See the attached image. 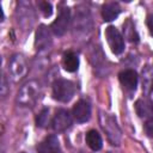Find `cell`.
Returning a JSON list of instances; mask_svg holds the SVG:
<instances>
[{
    "label": "cell",
    "mask_w": 153,
    "mask_h": 153,
    "mask_svg": "<svg viewBox=\"0 0 153 153\" xmlns=\"http://www.w3.org/2000/svg\"><path fill=\"white\" fill-rule=\"evenodd\" d=\"M39 94H41L39 84L37 81L32 80V81L26 82L20 88L18 97H17V100L19 104H22L24 106H32L37 102Z\"/></svg>",
    "instance_id": "1"
},
{
    "label": "cell",
    "mask_w": 153,
    "mask_h": 153,
    "mask_svg": "<svg viewBox=\"0 0 153 153\" xmlns=\"http://www.w3.org/2000/svg\"><path fill=\"white\" fill-rule=\"evenodd\" d=\"M74 84L66 79H57L53 85V96L59 102H68L74 96Z\"/></svg>",
    "instance_id": "2"
},
{
    "label": "cell",
    "mask_w": 153,
    "mask_h": 153,
    "mask_svg": "<svg viewBox=\"0 0 153 153\" xmlns=\"http://www.w3.org/2000/svg\"><path fill=\"white\" fill-rule=\"evenodd\" d=\"M100 126L103 130L106 133L108 139L112 145H118L120 137H121V130L115 121L114 117H111L108 114H100Z\"/></svg>",
    "instance_id": "3"
},
{
    "label": "cell",
    "mask_w": 153,
    "mask_h": 153,
    "mask_svg": "<svg viewBox=\"0 0 153 153\" xmlns=\"http://www.w3.org/2000/svg\"><path fill=\"white\" fill-rule=\"evenodd\" d=\"M8 69L12 75L13 81L22 80L27 74V63H26V60L24 59V56L19 55V54L13 55L10 60Z\"/></svg>",
    "instance_id": "4"
},
{
    "label": "cell",
    "mask_w": 153,
    "mask_h": 153,
    "mask_svg": "<svg viewBox=\"0 0 153 153\" xmlns=\"http://www.w3.org/2000/svg\"><path fill=\"white\" fill-rule=\"evenodd\" d=\"M105 37L108 41V44L114 54H121L124 50V39L121 32L112 25L108 26L105 29Z\"/></svg>",
    "instance_id": "5"
},
{
    "label": "cell",
    "mask_w": 153,
    "mask_h": 153,
    "mask_svg": "<svg viewBox=\"0 0 153 153\" xmlns=\"http://www.w3.org/2000/svg\"><path fill=\"white\" fill-rule=\"evenodd\" d=\"M69 18H71L69 8L68 7H61L59 10L57 18L51 24V31L57 36H62L68 29Z\"/></svg>",
    "instance_id": "6"
},
{
    "label": "cell",
    "mask_w": 153,
    "mask_h": 153,
    "mask_svg": "<svg viewBox=\"0 0 153 153\" xmlns=\"http://www.w3.org/2000/svg\"><path fill=\"white\" fill-rule=\"evenodd\" d=\"M72 124V116L68 110L66 109H59L51 121V127L56 131L66 130Z\"/></svg>",
    "instance_id": "7"
},
{
    "label": "cell",
    "mask_w": 153,
    "mask_h": 153,
    "mask_svg": "<svg viewBox=\"0 0 153 153\" xmlns=\"http://www.w3.org/2000/svg\"><path fill=\"white\" fill-rule=\"evenodd\" d=\"M51 44V36L50 31L45 25H41L37 31H36V39H35V45L37 50H44L49 48Z\"/></svg>",
    "instance_id": "8"
},
{
    "label": "cell",
    "mask_w": 153,
    "mask_h": 153,
    "mask_svg": "<svg viewBox=\"0 0 153 153\" xmlns=\"http://www.w3.org/2000/svg\"><path fill=\"white\" fill-rule=\"evenodd\" d=\"M73 116L80 123L88 121L90 116H91V106H90L88 102L80 99L73 108Z\"/></svg>",
    "instance_id": "9"
},
{
    "label": "cell",
    "mask_w": 153,
    "mask_h": 153,
    "mask_svg": "<svg viewBox=\"0 0 153 153\" xmlns=\"http://www.w3.org/2000/svg\"><path fill=\"white\" fill-rule=\"evenodd\" d=\"M122 86L128 91H134L137 85V74L133 69H124L118 74Z\"/></svg>",
    "instance_id": "10"
},
{
    "label": "cell",
    "mask_w": 153,
    "mask_h": 153,
    "mask_svg": "<svg viewBox=\"0 0 153 153\" xmlns=\"http://www.w3.org/2000/svg\"><path fill=\"white\" fill-rule=\"evenodd\" d=\"M38 153H57L59 152V140L55 135L47 136L38 146Z\"/></svg>",
    "instance_id": "11"
},
{
    "label": "cell",
    "mask_w": 153,
    "mask_h": 153,
    "mask_svg": "<svg viewBox=\"0 0 153 153\" xmlns=\"http://www.w3.org/2000/svg\"><path fill=\"white\" fill-rule=\"evenodd\" d=\"M121 12V7L117 2H108L102 8V16L105 22H111L117 18Z\"/></svg>",
    "instance_id": "12"
},
{
    "label": "cell",
    "mask_w": 153,
    "mask_h": 153,
    "mask_svg": "<svg viewBox=\"0 0 153 153\" xmlns=\"http://www.w3.org/2000/svg\"><path fill=\"white\" fill-rule=\"evenodd\" d=\"M86 143L87 146L92 149V151H99L103 146V141H102V137L99 135V133L94 129L92 130H88L87 134H86Z\"/></svg>",
    "instance_id": "13"
},
{
    "label": "cell",
    "mask_w": 153,
    "mask_h": 153,
    "mask_svg": "<svg viewBox=\"0 0 153 153\" xmlns=\"http://www.w3.org/2000/svg\"><path fill=\"white\" fill-rule=\"evenodd\" d=\"M62 63H63V67L67 72H75L79 67V57L76 54L68 51L63 55Z\"/></svg>",
    "instance_id": "14"
},
{
    "label": "cell",
    "mask_w": 153,
    "mask_h": 153,
    "mask_svg": "<svg viewBox=\"0 0 153 153\" xmlns=\"http://www.w3.org/2000/svg\"><path fill=\"white\" fill-rule=\"evenodd\" d=\"M135 109L140 117H148V118L152 117V105L148 100L139 99L135 103Z\"/></svg>",
    "instance_id": "15"
},
{
    "label": "cell",
    "mask_w": 153,
    "mask_h": 153,
    "mask_svg": "<svg viewBox=\"0 0 153 153\" xmlns=\"http://www.w3.org/2000/svg\"><path fill=\"white\" fill-rule=\"evenodd\" d=\"M123 32H124V36L130 41V42H137L139 41V37H137V33L135 31V27L131 23L130 19H128L124 24H123Z\"/></svg>",
    "instance_id": "16"
},
{
    "label": "cell",
    "mask_w": 153,
    "mask_h": 153,
    "mask_svg": "<svg viewBox=\"0 0 153 153\" xmlns=\"http://www.w3.org/2000/svg\"><path fill=\"white\" fill-rule=\"evenodd\" d=\"M37 126L39 127H47V124L49 123V110L48 109H43L39 115L37 116Z\"/></svg>",
    "instance_id": "17"
},
{
    "label": "cell",
    "mask_w": 153,
    "mask_h": 153,
    "mask_svg": "<svg viewBox=\"0 0 153 153\" xmlns=\"http://www.w3.org/2000/svg\"><path fill=\"white\" fill-rule=\"evenodd\" d=\"M8 91H10V87H8L7 79L4 74H0V98H4L5 96H7Z\"/></svg>",
    "instance_id": "18"
},
{
    "label": "cell",
    "mask_w": 153,
    "mask_h": 153,
    "mask_svg": "<svg viewBox=\"0 0 153 153\" xmlns=\"http://www.w3.org/2000/svg\"><path fill=\"white\" fill-rule=\"evenodd\" d=\"M38 6H39V11L43 13L44 17H49L53 12V7H51V4L47 2V1H39L38 2Z\"/></svg>",
    "instance_id": "19"
},
{
    "label": "cell",
    "mask_w": 153,
    "mask_h": 153,
    "mask_svg": "<svg viewBox=\"0 0 153 153\" xmlns=\"http://www.w3.org/2000/svg\"><path fill=\"white\" fill-rule=\"evenodd\" d=\"M152 127H153V122H152V120L149 118V120L147 121V123H146V130H147L148 135H152Z\"/></svg>",
    "instance_id": "20"
},
{
    "label": "cell",
    "mask_w": 153,
    "mask_h": 153,
    "mask_svg": "<svg viewBox=\"0 0 153 153\" xmlns=\"http://www.w3.org/2000/svg\"><path fill=\"white\" fill-rule=\"evenodd\" d=\"M4 20V12H2V8H1V5H0V22Z\"/></svg>",
    "instance_id": "21"
},
{
    "label": "cell",
    "mask_w": 153,
    "mask_h": 153,
    "mask_svg": "<svg viewBox=\"0 0 153 153\" xmlns=\"http://www.w3.org/2000/svg\"><path fill=\"white\" fill-rule=\"evenodd\" d=\"M0 63H1V59H0Z\"/></svg>",
    "instance_id": "22"
},
{
    "label": "cell",
    "mask_w": 153,
    "mask_h": 153,
    "mask_svg": "<svg viewBox=\"0 0 153 153\" xmlns=\"http://www.w3.org/2000/svg\"><path fill=\"white\" fill-rule=\"evenodd\" d=\"M57 153H60V152H57Z\"/></svg>",
    "instance_id": "23"
}]
</instances>
